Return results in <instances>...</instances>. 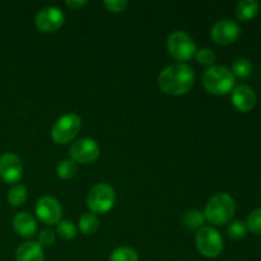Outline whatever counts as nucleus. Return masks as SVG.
Returning <instances> with one entry per match:
<instances>
[{"label": "nucleus", "mask_w": 261, "mask_h": 261, "mask_svg": "<svg viewBox=\"0 0 261 261\" xmlns=\"http://www.w3.org/2000/svg\"><path fill=\"white\" fill-rule=\"evenodd\" d=\"M195 75L189 65L182 63L172 64L160 73L157 79L158 87L166 94L181 96L186 94L194 86Z\"/></svg>", "instance_id": "nucleus-1"}, {"label": "nucleus", "mask_w": 261, "mask_h": 261, "mask_svg": "<svg viewBox=\"0 0 261 261\" xmlns=\"http://www.w3.org/2000/svg\"><path fill=\"white\" fill-rule=\"evenodd\" d=\"M236 212V203L233 198L226 193L216 194L208 200L204 211L205 221L214 226H223L231 222Z\"/></svg>", "instance_id": "nucleus-2"}, {"label": "nucleus", "mask_w": 261, "mask_h": 261, "mask_svg": "<svg viewBox=\"0 0 261 261\" xmlns=\"http://www.w3.org/2000/svg\"><path fill=\"white\" fill-rule=\"evenodd\" d=\"M234 79L232 71L226 66H209L203 74V86L209 93L223 96L233 89Z\"/></svg>", "instance_id": "nucleus-3"}, {"label": "nucleus", "mask_w": 261, "mask_h": 261, "mask_svg": "<svg viewBox=\"0 0 261 261\" xmlns=\"http://www.w3.org/2000/svg\"><path fill=\"white\" fill-rule=\"evenodd\" d=\"M116 201L115 190L107 184H97L87 195V206L93 214H105L111 211Z\"/></svg>", "instance_id": "nucleus-4"}, {"label": "nucleus", "mask_w": 261, "mask_h": 261, "mask_svg": "<svg viewBox=\"0 0 261 261\" xmlns=\"http://www.w3.org/2000/svg\"><path fill=\"white\" fill-rule=\"evenodd\" d=\"M196 249L203 256L214 259L223 251V240L217 229L213 227H205L199 229L195 236Z\"/></svg>", "instance_id": "nucleus-5"}, {"label": "nucleus", "mask_w": 261, "mask_h": 261, "mask_svg": "<svg viewBox=\"0 0 261 261\" xmlns=\"http://www.w3.org/2000/svg\"><path fill=\"white\" fill-rule=\"evenodd\" d=\"M167 48L170 55L177 61H188L195 56L196 45L193 38L182 31L168 35Z\"/></svg>", "instance_id": "nucleus-6"}, {"label": "nucleus", "mask_w": 261, "mask_h": 261, "mask_svg": "<svg viewBox=\"0 0 261 261\" xmlns=\"http://www.w3.org/2000/svg\"><path fill=\"white\" fill-rule=\"evenodd\" d=\"M82 120L78 115L68 114L61 116L51 130V137L56 144H68L81 132Z\"/></svg>", "instance_id": "nucleus-7"}, {"label": "nucleus", "mask_w": 261, "mask_h": 261, "mask_svg": "<svg viewBox=\"0 0 261 261\" xmlns=\"http://www.w3.org/2000/svg\"><path fill=\"white\" fill-rule=\"evenodd\" d=\"M69 155L74 163L89 165L99 157V145L96 140L89 138H82L73 143L69 149Z\"/></svg>", "instance_id": "nucleus-8"}, {"label": "nucleus", "mask_w": 261, "mask_h": 261, "mask_svg": "<svg viewBox=\"0 0 261 261\" xmlns=\"http://www.w3.org/2000/svg\"><path fill=\"white\" fill-rule=\"evenodd\" d=\"M36 216L46 226H55L61 221L63 209L60 201L53 196H42L36 203Z\"/></svg>", "instance_id": "nucleus-9"}, {"label": "nucleus", "mask_w": 261, "mask_h": 261, "mask_svg": "<svg viewBox=\"0 0 261 261\" xmlns=\"http://www.w3.org/2000/svg\"><path fill=\"white\" fill-rule=\"evenodd\" d=\"M65 22V15L56 7H46L37 13L35 24L41 32L51 33L60 30Z\"/></svg>", "instance_id": "nucleus-10"}, {"label": "nucleus", "mask_w": 261, "mask_h": 261, "mask_svg": "<svg viewBox=\"0 0 261 261\" xmlns=\"http://www.w3.org/2000/svg\"><path fill=\"white\" fill-rule=\"evenodd\" d=\"M240 33H241L240 25L231 19L218 20L211 31V36L214 42L222 46L233 43L240 37Z\"/></svg>", "instance_id": "nucleus-11"}, {"label": "nucleus", "mask_w": 261, "mask_h": 261, "mask_svg": "<svg viewBox=\"0 0 261 261\" xmlns=\"http://www.w3.org/2000/svg\"><path fill=\"white\" fill-rule=\"evenodd\" d=\"M22 160L14 153H4L0 157V178L5 184H17L22 178Z\"/></svg>", "instance_id": "nucleus-12"}, {"label": "nucleus", "mask_w": 261, "mask_h": 261, "mask_svg": "<svg viewBox=\"0 0 261 261\" xmlns=\"http://www.w3.org/2000/svg\"><path fill=\"white\" fill-rule=\"evenodd\" d=\"M232 103L241 112L251 111L256 105V93L246 84L237 86L232 92Z\"/></svg>", "instance_id": "nucleus-13"}, {"label": "nucleus", "mask_w": 261, "mask_h": 261, "mask_svg": "<svg viewBox=\"0 0 261 261\" xmlns=\"http://www.w3.org/2000/svg\"><path fill=\"white\" fill-rule=\"evenodd\" d=\"M13 228L23 239H31L37 232V223L30 213L20 212L13 218Z\"/></svg>", "instance_id": "nucleus-14"}, {"label": "nucleus", "mask_w": 261, "mask_h": 261, "mask_svg": "<svg viewBox=\"0 0 261 261\" xmlns=\"http://www.w3.org/2000/svg\"><path fill=\"white\" fill-rule=\"evenodd\" d=\"M15 261H45L42 246L38 242H23L15 251Z\"/></svg>", "instance_id": "nucleus-15"}, {"label": "nucleus", "mask_w": 261, "mask_h": 261, "mask_svg": "<svg viewBox=\"0 0 261 261\" xmlns=\"http://www.w3.org/2000/svg\"><path fill=\"white\" fill-rule=\"evenodd\" d=\"M260 4L256 0H242L236 7V17L241 22H249L259 13Z\"/></svg>", "instance_id": "nucleus-16"}, {"label": "nucleus", "mask_w": 261, "mask_h": 261, "mask_svg": "<svg viewBox=\"0 0 261 261\" xmlns=\"http://www.w3.org/2000/svg\"><path fill=\"white\" fill-rule=\"evenodd\" d=\"M182 223L190 231H199V229L204 227L205 217H204V213H201L200 211L193 209V211L186 212L182 218Z\"/></svg>", "instance_id": "nucleus-17"}, {"label": "nucleus", "mask_w": 261, "mask_h": 261, "mask_svg": "<svg viewBox=\"0 0 261 261\" xmlns=\"http://www.w3.org/2000/svg\"><path fill=\"white\" fill-rule=\"evenodd\" d=\"M99 222L96 214L93 213H84L79 218V229L84 234H92L98 229Z\"/></svg>", "instance_id": "nucleus-18"}, {"label": "nucleus", "mask_w": 261, "mask_h": 261, "mask_svg": "<svg viewBox=\"0 0 261 261\" xmlns=\"http://www.w3.org/2000/svg\"><path fill=\"white\" fill-rule=\"evenodd\" d=\"M8 201L12 206H20L27 200V189L23 185H14L8 191Z\"/></svg>", "instance_id": "nucleus-19"}, {"label": "nucleus", "mask_w": 261, "mask_h": 261, "mask_svg": "<svg viewBox=\"0 0 261 261\" xmlns=\"http://www.w3.org/2000/svg\"><path fill=\"white\" fill-rule=\"evenodd\" d=\"M56 175L63 180H69L76 175V165L71 160H63L56 166Z\"/></svg>", "instance_id": "nucleus-20"}, {"label": "nucleus", "mask_w": 261, "mask_h": 261, "mask_svg": "<svg viewBox=\"0 0 261 261\" xmlns=\"http://www.w3.org/2000/svg\"><path fill=\"white\" fill-rule=\"evenodd\" d=\"M231 71L234 75V78L237 76V78L245 79L251 75L252 65L247 59H239V60H236L233 63Z\"/></svg>", "instance_id": "nucleus-21"}, {"label": "nucleus", "mask_w": 261, "mask_h": 261, "mask_svg": "<svg viewBox=\"0 0 261 261\" xmlns=\"http://www.w3.org/2000/svg\"><path fill=\"white\" fill-rule=\"evenodd\" d=\"M138 254L135 250L130 249V247H119V249L114 250L112 254L110 255V261H138Z\"/></svg>", "instance_id": "nucleus-22"}, {"label": "nucleus", "mask_w": 261, "mask_h": 261, "mask_svg": "<svg viewBox=\"0 0 261 261\" xmlns=\"http://www.w3.org/2000/svg\"><path fill=\"white\" fill-rule=\"evenodd\" d=\"M56 232L61 239L70 241L76 236V227L71 221H60L56 227Z\"/></svg>", "instance_id": "nucleus-23"}, {"label": "nucleus", "mask_w": 261, "mask_h": 261, "mask_svg": "<svg viewBox=\"0 0 261 261\" xmlns=\"http://www.w3.org/2000/svg\"><path fill=\"white\" fill-rule=\"evenodd\" d=\"M227 233H228V236L231 237L232 240H236V241L245 239L247 234L246 223H244L242 221L232 222L228 226V228H227Z\"/></svg>", "instance_id": "nucleus-24"}, {"label": "nucleus", "mask_w": 261, "mask_h": 261, "mask_svg": "<svg viewBox=\"0 0 261 261\" xmlns=\"http://www.w3.org/2000/svg\"><path fill=\"white\" fill-rule=\"evenodd\" d=\"M246 226L247 229H250L252 233L261 236V208L255 209L250 213V216L247 217Z\"/></svg>", "instance_id": "nucleus-25"}, {"label": "nucleus", "mask_w": 261, "mask_h": 261, "mask_svg": "<svg viewBox=\"0 0 261 261\" xmlns=\"http://www.w3.org/2000/svg\"><path fill=\"white\" fill-rule=\"evenodd\" d=\"M216 54L211 50V48H200V50H196L195 53V59L200 65L211 66L212 64L216 61Z\"/></svg>", "instance_id": "nucleus-26"}, {"label": "nucleus", "mask_w": 261, "mask_h": 261, "mask_svg": "<svg viewBox=\"0 0 261 261\" xmlns=\"http://www.w3.org/2000/svg\"><path fill=\"white\" fill-rule=\"evenodd\" d=\"M55 239H56L55 232L51 231V229H45V231L41 232L40 236H38V244H40L42 247L51 246V245L55 242Z\"/></svg>", "instance_id": "nucleus-27"}, {"label": "nucleus", "mask_w": 261, "mask_h": 261, "mask_svg": "<svg viewBox=\"0 0 261 261\" xmlns=\"http://www.w3.org/2000/svg\"><path fill=\"white\" fill-rule=\"evenodd\" d=\"M127 2L125 0H106L105 2V7L109 12L112 13H120L126 8Z\"/></svg>", "instance_id": "nucleus-28"}, {"label": "nucleus", "mask_w": 261, "mask_h": 261, "mask_svg": "<svg viewBox=\"0 0 261 261\" xmlns=\"http://www.w3.org/2000/svg\"><path fill=\"white\" fill-rule=\"evenodd\" d=\"M65 4H66V7H69V8H71V9L75 10V9H79V8L84 7V5L87 4V2L86 0H66Z\"/></svg>", "instance_id": "nucleus-29"}]
</instances>
